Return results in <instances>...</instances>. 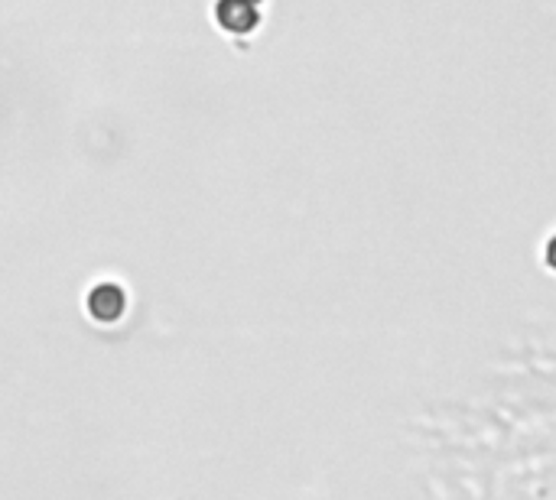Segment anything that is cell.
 Instances as JSON below:
<instances>
[{"label":"cell","mask_w":556,"mask_h":500,"mask_svg":"<svg viewBox=\"0 0 556 500\" xmlns=\"http://www.w3.org/2000/svg\"><path fill=\"white\" fill-rule=\"evenodd\" d=\"M215 23L225 33H254L261 23V0H215Z\"/></svg>","instance_id":"6da1fadb"},{"label":"cell","mask_w":556,"mask_h":500,"mask_svg":"<svg viewBox=\"0 0 556 500\" xmlns=\"http://www.w3.org/2000/svg\"><path fill=\"white\" fill-rule=\"evenodd\" d=\"M85 309L95 322L111 325L127 312V293L118 283H98V286H92V293H88Z\"/></svg>","instance_id":"7a4b0ae2"},{"label":"cell","mask_w":556,"mask_h":500,"mask_svg":"<svg viewBox=\"0 0 556 500\" xmlns=\"http://www.w3.org/2000/svg\"><path fill=\"white\" fill-rule=\"evenodd\" d=\"M543 263H547L550 273H556V234H550L547 244H543Z\"/></svg>","instance_id":"3957f363"}]
</instances>
